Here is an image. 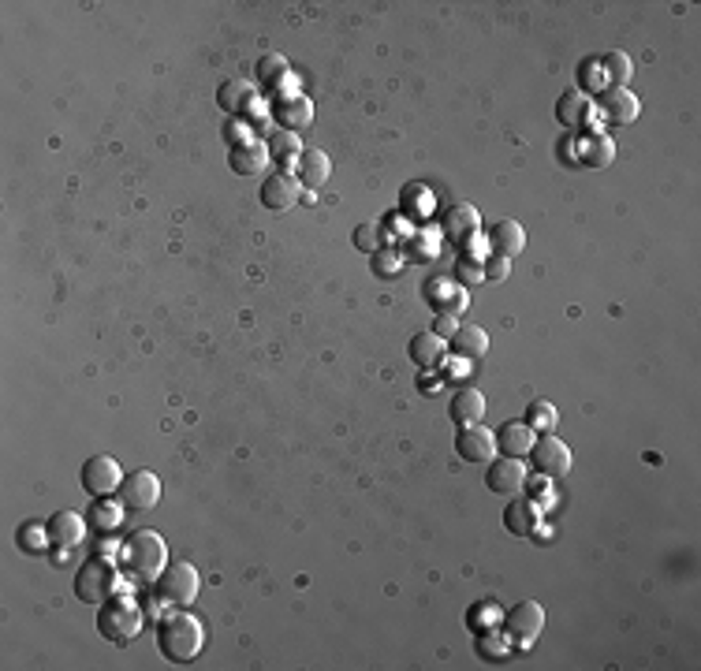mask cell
<instances>
[{
	"label": "cell",
	"instance_id": "1",
	"mask_svg": "<svg viewBox=\"0 0 701 671\" xmlns=\"http://www.w3.org/2000/svg\"><path fill=\"white\" fill-rule=\"evenodd\" d=\"M157 649L165 660L172 664H191L198 660V653L206 649V627L202 619H195L191 612H172L161 619L157 627Z\"/></svg>",
	"mask_w": 701,
	"mask_h": 671
},
{
	"label": "cell",
	"instance_id": "10",
	"mask_svg": "<svg viewBox=\"0 0 701 671\" xmlns=\"http://www.w3.org/2000/svg\"><path fill=\"white\" fill-rule=\"evenodd\" d=\"M303 195V183L292 172H269L261 179V206L272 213H288Z\"/></svg>",
	"mask_w": 701,
	"mask_h": 671
},
{
	"label": "cell",
	"instance_id": "12",
	"mask_svg": "<svg viewBox=\"0 0 701 671\" xmlns=\"http://www.w3.org/2000/svg\"><path fill=\"white\" fill-rule=\"evenodd\" d=\"M485 485L496 493V496H515L526 489V463L523 459H493L489 463V474H485Z\"/></svg>",
	"mask_w": 701,
	"mask_h": 671
},
{
	"label": "cell",
	"instance_id": "36",
	"mask_svg": "<svg viewBox=\"0 0 701 671\" xmlns=\"http://www.w3.org/2000/svg\"><path fill=\"white\" fill-rule=\"evenodd\" d=\"M284 75H288V60H284V57L272 53V57H261V60H258V79H261V82L272 86V82H280Z\"/></svg>",
	"mask_w": 701,
	"mask_h": 671
},
{
	"label": "cell",
	"instance_id": "3",
	"mask_svg": "<svg viewBox=\"0 0 701 671\" xmlns=\"http://www.w3.org/2000/svg\"><path fill=\"white\" fill-rule=\"evenodd\" d=\"M143 623H146V612L143 604H138L134 597H109L101 601V612H98V631L105 642H116V645H127L138 638V631H143Z\"/></svg>",
	"mask_w": 701,
	"mask_h": 671
},
{
	"label": "cell",
	"instance_id": "23",
	"mask_svg": "<svg viewBox=\"0 0 701 671\" xmlns=\"http://www.w3.org/2000/svg\"><path fill=\"white\" fill-rule=\"evenodd\" d=\"M407 355H410L414 366L433 369L441 362V355H444V340H441V336H433V332H422V336H414V340H410Z\"/></svg>",
	"mask_w": 701,
	"mask_h": 671
},
{
	"label": "cell",
	"instance_id": "27",
	"mask_svg": "<svg viewBox=\"0 0 701 671\" xmlns=\"http://www.w3.org/2000/svg\"><path fill=\"white\" fill-rule=\"evenodd\" d=\"M556 116H559L564 127H582L586 116H589V98L586 93H564L559 105H556Z\"/></svg>",
	"mask_w": 701,
	"mask_h": 671
},
{
	"label": "cell",
	"instance_id": "8",
	"mask_svg": "<svg viewBox=\"0 0 701 671\" xmlns=\"http://www.w3.org/2000/svg\"><path fill=\"white\" fill-rule=\"evenodd\" d=\"M116 496L127 511H150L161 500V477L154 470H131V474H123V485Z\"/></svg>",
	"mask_w": 701,
	"mask_h": 671
},
{
	"label": "cell",
	"instance_id": "31",
	"mask_svg": "<svg viewBox=\"0 0 701 671\" xmlns=\"http://www.w3.org/2000/svg\"><path fill=\"white\" fill-rule=\"evenodd\" d=\"M217 101H220V109H224V112H239V109H247V101H250V86H247V82H239V79L220 82Z\"/></svg>",
	"mask_w": 701,
	"mask_h": 671
},
{
	"label": "cell",
	"instance_id": "21",
	"mask_svg": "<svg viewBox=\"0 0 701 671\" xmlns=\"http://www.w3.org/2000/svg\"><path fill=\"white\" fill-rule=\"evenodd\" d=\"M451 351L459 358H485L489 355V336L482 325H459V332L451 336Z\"/></svg>",
	"mask_w": 701,
	"mask_h": 671
},
{
	"label": "cell",
	"instance_id": "14",
	"mask_svg": "<svg viewBox=\"0 0 701 671\" xmlns=\"http://www.w3.org/2000/svg\"><path fill=\"white\" fill-rule=\"evenodd\" d=\"M45 526H49V545L53 549H79L90 522L79 511H57Z\"/></svg>",
	"mask_w": 701,
	"mask_h": 671
},
{
	"label": "cell",
	"instance_id": "17",
	"mask_svg": "<svg viewBox=\"0 0 701 671\" xmlns=\"http://www.w3.org/2000/svg\"><path fill=\"white\" fill-rule=\"evenodd\" d=\"M504 526L515 538H530L537 526H541V507L530 500V496H515L507 507H504Z\"/></svg>",
	"mask_w": 701,
	"mask_h": 671
},
{
	"label": "cell",
	"instance_id": "26",
	"mask_svg": "<svg viewBox=\"0 0 701 671\" xmlns=\"http://www.w3.org/2000/svg\"><path fill=\"white\" fill-rule=\"evenodd\" d=\"M616 157V146H612V138L609 134H589L586 138V146H582V165L586 168H609Z\"/></svg>",
	"mask_w": 701,
	"mask_h": 671
},
{
	"label": "cell",
	"instance_id": "20",
	"mask_svg": "<svg viewBox=\"0 0 701 671\" xmlns=\"http://www.w3.org/2000/svg\"><path fill=\"white\" fill-rule=\"evenodd\" d=\"M295 168H299V183L310 186V190H321L324 183H329V176H333V161L324 157L321 150H303Z\"/></svg>",
	"mask_w": 701,
	"mask_h": 671
},
{
	"label": "cell",
	"instance_id": "2",
	"mask_svg": "<svg viewBox=\"0 0 701 671\" xmlns=\"http://www.w3.org/2000/svg\"><path fill=\"white\" fill-rule=\"evenodd\" d=\"M123 567L134 574L138 582H157L161 570L168 567V549L161 541V534L154 530H134L123 541Z\"/></svg>",
	"mask_w": 701,
	"mask_h": 671
},
{
	"label": "cell",
	"instance_id": "13",
	"mask_svg": "<svg viewBox=\"0 0 701 671\" xmlns=\"http://www.w3.org/2000/svg\"><path fill=\"white\" fill-rule=\"evenodd\" d=\"M597 105H600L604 120H609V123H620V127H631V123L638 120V112H642L638 98H634L627 86H609V90H600V93H597Z\"/></svg>",
	"mask_w": 701,
	"mask_h": 671
},
{
	"label": "cell",
	"instance_id": "19",
	"mask_svg": "<svg viewBox=\"0 0 701 671\" xmlns=\"http://www.w3.org/2000/svg\"><path fill=\"white\" fill-rule=\"evenodd\" d=\"M448 418L455 425H478L485 418V396L478 389H459L448 403Z\"/></svg>",
	"mask_w": 701,
	"mask_h": 671
},
{
	"label": "cell",
	"instance_id": "6",
	"mask_svg": "<svg viewBox=\"0 0 701 671\" xmlns=\"http://www.w3.org/2000/svg\"><path fill=\"white\" fill-rule=\"evenodd\" d=\"M79 482H82V489H86L93 500H101V496L120 493L123 470H120V463H116L112 455H90V459L82 463V470H79Z\"/></svg>",
	"mask_w": 701,
	"mask_h": 671
},
{
	"label": "cell",
	"instance_id": "32",
	"mask_svg": "<svg viewBox=\"0 0 701 671\" xmlns=\"http://www.w3.org/2000/svg\"><path fill=\"white\" fill-rule=\"evenodd\" d=\"M534 433H552L556 429V421H559V414H556V407L552 403H545V399H534L530 407H526V418H523Z\"/></svg>",
	"mask_w": 701,
	"mask_h": 671
},
{
	"label": "cell",
	"instance_id": "5",
	"mask_svg": "<svg viewBox=\"0 0 701 671\" xmlns=\"http://www.w3.org/2000/svg\"><path fill=\"white\" fill-rule=\"evenodd\" d=\"M116 593V567L101 556L86 559L79 570H75V597L86 601V604H101Z\"/></svg>",
	"mask_w": 701,
	"mask_h": 671
},
{
	"label": "cell",
	"instance_id": "7",
	"mask_svg": "<svg viewBox=\"0 0 701 671\" xmlns=\"http://www.w3.org/2000/svg\"><path fill=\"white\" fill-rule=\"evenodd\" d=\"M541 631H545V608L537 601H523L504 615V634H507L511 645H519V649L534 645L541 638Z\"/></svg>",
	"mask_w": 701,
	"mask_h": 671
},
{
	"label": "cell",
	"instance_id": "35",
	"mask_svg": "<svg viewBox=\"0 0 701 671\" xmlns=\"http://www.w3.org/2000/svg\"><path fill=\"white\" fill-rule=\"evenodd\" d=\"M369 265H373V272L377 276H399V269H403V254L396 250V247H381L377 254H369Z\"/></svg>",
	"mask_w": 701,
	"mask_h": 671
},
{
	"label": "cell",
	"instance_id": "4",
	"mask_svg": "<svg viewBox=\"0 0 701 671\" xmlns=\"http://www.w3.org/2000/svg\"><path fill=\"white\" fill-rule=\"evenodd\" d=\"M202 593V574L195 563H186V559H175L172 567L161 570V579H157V597L165 604H175V608H186V604H195Z\"/></svg>",
	"mask_w": 701,
	"mask_h": 671
},
{
	"label": "cell",
	"instance_id": "25",
	"mask_svg": "<svg viewBox=\"0 0 701 671\" xmlns=\"http://www.w3.org/2000/svg\"><path fill=\"white\" fill-rule=\"evenodd\" d=\"M123 504H116L112 496H101V500H93V507L86 511V522L93 526V530H116V526L123 522Z\"/></svg>",
	"mask_w": 701,
	"mask_h": 671
},
{
	"label": "cell",
	"instance_id": "15",
	"mask_svg": "<svg viewBox=\"0 0 701 671\" xmlns=\"http://www.w3.org/2000/svg\"><path fill=\"white\" fill-rule=\"evenodd\" d=\"M485 239H489V254H500L507 261L515 254H523V247H526V231H523L519 220H496L485 231Z\"/></svg>",
	"mask_w": 701,
	"mask_h": 671
},
{
	"label": "cell",
	"instance_id": "28",
	"mask_svg": "<svg viewBox=\"0 0 701 671\" xmlns=\"http://www.w3.org/2000/svg\"><path fill=\"white\" fill-rule=\"evenodd\" d=\"M351 243L362 250V254H377L385 247V224L381 220H362L355 231H351Z\"/></svg>",
	"mask_w": 701,
	"mask_h": 671
},
{
	"label": "cell",
	"instance_id": "37",
	"mask_svg": "<svg viewBox=\"0 0 701 671\" xmlns=\"http://www.w3.org/2000/svg\"><path fill=\"white\" fill-rule=\"evenodd\" d=\"M410 247H418V250H410V261H430V258H437V239H433L430 231H418V235L410 239Z\"/></svg>",
	"mask_w": 701,
	"mask_h": 671
},
{
	"label": "cell",
	"instance_id": "39",
	"mask_svg": "<svg viewBox=\"0 0 701 671\" xmlns=\"http://www.w3.org/2000/svg\"><path fill=\"white\" fill-rule=\"evenodd\" d=\"M552 477H545V474H537V477H526V485H530V500L537 504V507H545V504H552Z\"/></svg>",
	"mask_w": 701,
	"mask_h": 671
},
{
	"label": "cell",
	"instance_id": "34",
	"mask_svg": "<svg viewBox=\"0 0 701 671\" xmlns=\"http://www.w3.org/2000/svg\"><path fill=\"white\" fill-rule=\"evenodd\" d=\"M16 541H19V549H27V552H45V545H49V526L23 522L19 534H16Z\"/></svg>",
	"mask_w": 701,
	"mask_h": 671
},
{
	"label": "cell",
	"instance_id": "41",
	"mask_svg": "<svg viewBox=\"0 0 701 671\" xmlns=\"http://www.w3.org/2000/svg\"><path fill=\"white\" fill-rule=\"evenodd\" d=\"M482 269H485V280H507V272H511V261H507V258H500V254H489Z\"/></svg>",
	"mask_w": 701,
	"mask_h": 671
},
{
	"label": "cell",
	"instance_id": "43",
	"mask_svg": "<svg viewBox=\"0 0 701 671\" xmlns=\"http://www.w3.org/2000/svg\"><path fill=\"white\" fill-rule=\"evenodd\" d=\"M224 138H228V142H236V146H247V142H250L247 123H243V120H231V123H228V131H224Z\"/></svg>",
	"mask_w": 701,
	"mask_h": 671
},
{
	"label": "cell",
	"instance_id": "24",
	"mask_svg": "<svg viewBox=\"0 0 701 671\" xmlns=\"http://www.w3.org/2000/svg\"><path fill=\"white\" fill-rule=\"evenodd\" d=\"M478 231V209L474 206H455L448 217H444V235L455 239V243H466Z\"/></svg>",
	"mask_w": 701,
	"mask_h": 671
},
{
	"label": "cell",
	"instance_id": "30",
	"mask_svg": "<svg viewBox=\"0 0 701 671\" xmlns=\"http://www.w3.org/2000/svg\"><path fill=\"white\" fill-rule=\"evenodd\" d=\"M299 154H303V146H299V134H295V131H276V134L269 138V157H272V161L292 165V157L299 161Z\"/></svg>",
	"mask_w": 701,
	"mask_h": 671
},
{
	"label": "cell",
	"instance_id": "40",
	"mask_svg": "<svg viewBox=\"0 0 701 671\" xmlns=\"http://www.w3.org/2000/svg\"><path fill=\"white\" fill-rule=\"evenodd\" d=\"M426 206H430V195H426V190L418 186V183L403 190V209H418V217H422V213H426Z\"/></svg>",
	"mask_w": 701,
	"mask_h": 671
},
{
	"label": "cell",
	"instance_id": "11",
	"mask_svg": "<svg viewBox=\"0 0 701 671\" xmlns=\"http://www.w3.org/2000/svg\"><path fill=\"white\" fill-rule=\"evenodd\" d=\"M455 452H459L462 463H489L496 455V433H493V429H485L482 421L478 425H459Z\"/></svg>",
	"mask_w": 701,
	"mask_h": 671
},
{
	"label": "cell",
	"instance_id": "38",
	"mask_svg": "<svg viewBox=\"0 0 701 671\" xmlns=\"http://www.w3.org/2000/svg\"><path fill=\"white\" fill-rule=\"evenodd\" d=\"M455 276H459V283H485V269H482V261H474V258H459Z\"/></svg>",
	"mask_w": 701,
	"mask_h": 671
},
{
	"label": "cell",
	"instance_id": "22",
	"mask_svg": "<svg viewBox=\"0 0 701 671\" xmlns=\"http://www.w3.org/2000/svg\"><path fill=\"white\" fill-rule=\"evenodd\" d=\"M269 146H261V142H247V146H236L228 157L231 172H239V176H258L265 165H269Z\"/></svg>",
	"mask_w": 701,
	"mask_h": 671
},
{
	"label": "cell",
	"instance_id": "9",
	"mask_svg": "<svg viewBox=\"0 0 701 671\" xmlns=\"http://www.w3.org/2000/svg\"><path fill=\"white\" fill-rule=\"evenodd\" d=\"M530 463H534V470L545 474V477H568L575 459H571V448L559 441V437L541 433V437L534 441V448H530Z\"/></svg>",
	"mask_w": 701,
	"mask_h": 671
},
{
	"label": "cell",
	"instance_id": "16",
	"mask_svg": "<svg viewBox=\"0 0 701 671\" xmlns=\"http://www.w3.org/2000/svg\"><path fill=\"white\" fill-rule=\"evenodd\" d=\"M534 441H537V433H534L526 421H504L500 433H496V448H500V455H507V459H526L530 448H534Z\"/></svg>",
	"mask_w": 701,
	"mask_h": 671
},
{
	"label": "cell",
	"instance_id": "18",
	"mask_svg": "<svg viewBox=\"0 0 701 671\" xmlns=\"http://www.w3.org/2000/svg\"><path fill=\"white\" fill-rule=\"evenodd\" d=\"M272 116H276V123L284 127V131H303V127H310V120H313V105H310V98H303V93H292V98H280V101H276Z\"/></svg>",
	"mask_w": 701,
	"mask_h": 671
},
{
	"label": "cell",
	"instance_id": "33",
	"mask_svg": "<svg viewBox=\"0 0 701 671\" xmlns=\"http://www.w3.org/2000/svg\"><path fill=\"white\" fill-rule=\"evenodd\" d=\"M579 86L589 93V98H597L600 90H609V79H604L600 57H597V60H582V64H579Z\"/></svg>",
	"mask_w": 701,
	"mask_h": 671
},
{
	"label": "cell",
	"instance_id": "44",
	"mask_svg": "<svg viewBox=\"0 0 701 671\" xmlns=\"http://www.w3.org/2000/svg\"><path fill=\"white\" fill-rule=\"evenodd\" d=\"M478 653L485 660H500L504 656V642H489V634H478Z\"/></svg>",
	"mask_w": 701,
	"mask_h": 671
},
{
	"label": "cell",
	"instance_id": "42",
	"mask_svg": "<svg viewBox=\"0 0 701 671\" xmlns=\"http://www.w3.org/2000/svg\"><path fill=\"white\" fill-rule=\"evenodd\" d=\"M430 332H433V336H441V340H451V336L459 332V321H455V314H437Z\"/></svg>",
	"mask_w": 701,
	"mask_h": 671
},
{
	"label": "cell",
	"instance_id": "29",
	"mask_svg": "<svg viewBox=\"0 0 701 671\" xmlns=\"http://www.w3.org/2000/svg\"><path fill=\"white\" fill-rule=\"evenodd\" d=\"M600 68H604V79H609V86H627V79L634 75V64L627 53L612 49V53H604L600 57Z\"/></svg>",
	"mask_w": 701,
	"mask_h": 671
}]
</instances>
